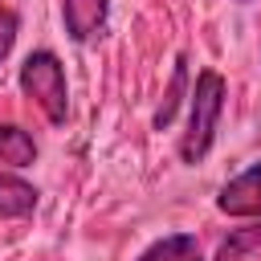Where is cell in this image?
<instances>
[{
	"label": "cell",
	"mask_w": 261,
	"mask_h": 261,
	"mask_svg": "<svg viewBox=\"0 0 261 261\" xmlns=\"http://www.w3.org/2000/svg\"><path fill=\"white\" fill-rule=\"evenodd\" d=\"M224 98H228L224 77H220L216 69H200V73H196V86H192L188 130H184V139H179V159H184V163H200V159L212 151V139H216V122H220Z\"/></svg>",
	"instance_id": "6da1fadb"
},
{
	"label": "cell",
	"mask_w": 261,
	"mask_h": 261,
	"mask_svg": "<svg viewBox=\"0 0 261 261\" xmlns=\"http://www.w3.org/2000/svg\"><path fill=\"white\" fill-rule=\"evenodd\" d=\"M20 90L41 106V114L53 126L65 122V114H69V86H65V69L57 61V53H49V49L29 53L24 65H20Z\"/></svg>",
	"instance_id": "7a4b0ae2"
},
{
	"label": "cell",
	"mask_w": 261,
	"mask_h": 261,
	"mask_svg": "<svg viewBox=\"0 0 261 261\" xmlns=\"http://www.w3.org/2000/svg\"><path fill=\"white\" fill-rule=\"evenodd\" d=\"M216 208L228 216H261V163L228 179L216 196Z\"/></svg>",
	"instance_id": "3957f363"
},
{
	"label": "cell",
	"mask_w": 261,
	"mask_h": 261,
	"mask_svg": "<svg viewBox=\"0 0 261 261\" xmlns=\"http://www.w3.org/2000/svg\"><path fill=\"white\" fill-rule=\"evenodd\" d=\"M106 8L110 0H61V16H65V33L73 41H90L102 33L106 24Z\"/></svg>",
	"instance_id": "277c9868"
},
{
	"label": "cell",
	"mask_w": 261,
	"mask_h": 261,
	"mask_svg": "<svg viewBox=\"0 0 261 261\" xmlns=\"http://www.w3.org/2000/svg\"><path fill=\"white\" fill-rule=\"evenodd\" d=\"M37 188L12 171H0V216H29L37 208Z\"/></svg>",
	"instance_id": "5b68a950"
},
{
	"label": "cell",
	"mask_w": 261,
	"mask_h": 261,
	"mask_svg": "<svg viewBox=\"0 0 261 261\" xmlns=\"http://www.w3.org/2000/svg\"><path fill=\"white\" fill-rule=\"evenodd\" d=\"M37 159V143L29 130H20L16 122H0V163L8 167H29Z\"/></svg>",
	"instance_id": "8992f818"
},
{
	"label": "cell",
	"mask_w": 261,
	"mask_h": 261,
	"mask_svg": "<svg viewBox=\"0 0 261 261\" xmlns=\"http://www.w3.org/2000/svg\"><path fill=\"white\" fill-rule=\"evenodd\" d=\"M139 261H204V253H200L196 237H188V232H171V237L155 241Z\"/></svg>",
	"instance_id": "52a82bcc"
},
{
	"label": "cell",
	"mask_w": 261,
	"mask_h": 261,
	"mask_svg": "<svg viewBox=\"0 0 261 261\" xmlns=\"http://www.w3.org/2000/svg\"><path fill=\"white\" fill-rule=\"evenodd\" d=\"M257 245H261V224H253V228H237L228 241H220L216 261H245V253H253Z\"/></svg>",
	"instance_id": "ba28073f"
},
{
	"label": "cell",
	"mask_w": 261,
	"mask_h": 261,
	"mask_svg": "<svg viewBox=\"0 0 261 261\" xmlns=\"http://www.w3.org/2000/svg\"><path fill=\"white\" fill-rule=\"evenodd\" d=\"M184 82H188V61L179 57V61H175V73H171V86H167V98H163L159 110H155V126H159V130L171 122V114H175V106H179V94H184Z\"/></svg>",
	"instance_id": "9c48e42d"
},
{
	"label": "cell",
	"mask_w": 261,
	"mask_h": 261,
	"mask_svg": "<svg viewBox=\"0 0 261 261\" xmlns=\"http://www.w3.org/2000/svg\"><path fill=\"white\" fill-rule=\"evenodd\" d=\"M16 29H20L16 12H12V8H0V61L12 53V45H16Z\"/></svg>",
	"instance_id": "30bf717a"
}]
</instances>
